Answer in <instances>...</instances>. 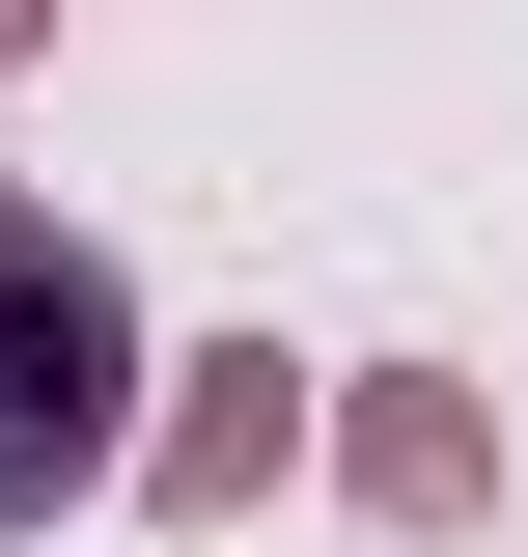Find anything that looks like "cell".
Segmentation results:
<instances>
[{"instance_id": "obj_1", "label": "cell", "mask_w": 528, "mask_h": 557, "mask_svg": "<svg viewBox=\"0 0 528 557\" xmlns=\"http://www.w3.org/2000/svg\"><path fill=\"white\" fill-rule=\"evenodd\" d=\"M112 391H139V278L0 196V530H56V502L112 474Z\"/></svg>"}, {"instance_id": "obj_2", "label": "cell", "mask_w": 528, "mask_h": 557, "mask_svg": "<svg viewBox=\"0 0 528 557\" xmlns=\"http://www.w3.org/2000/svg\"><path fill=\"white\" fill-rule=\"evenodd\" d=\"M0 28H28V0H0Z\"/></svg>"}]
</instances>
